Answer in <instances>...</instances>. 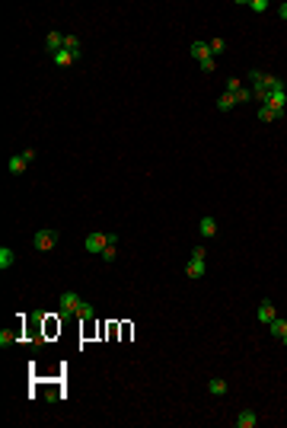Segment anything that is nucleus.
<instances>
[{
    "label": "nucleus",
    "mask_w": 287,
    "mask_h": 428,
    "mask_svg": "<svg viewBox=\"0 0 287 428\" xmlns=\"http://www.w3.org/2000/svg\"><path fill=\"white\" fill-rule=\"evenodd\" d=\"M198 233H201L204 240L217 237V221H214V217H201V224H198Z\"/></svg>",
    "instance_id": "7"
},
{
    "label": "nucleus",
    "mask_w": 287,
    "mask_h": 428,
    "mask_svg": "<svg viewBox=\"0 0 287 428\" xmlns=\"http://www.w3.org/2000/svg\"><path fill=\"white\" fill-rule=\"evenodd\" d=\"M268 332H271L274 339H284V332H287V316H274V320L268 323Z\"/></svg>",
    "instance_id": "9"
},
{
    "label": "nucleus",
    "mask_w": 287,
    "mask_h": 428,
    "mask_svg": "<svg viewBox=\"0 0 287 428\" xmlns=\"http://www.w3.org/2000/svg\"><path fill=\"white\" fill-rule=\"evenodd\" d=\"M204 272H207V259H189V265H185V278L198 281V278H204Z\"/></svg>",
    "instance_id": "4"
},
{
    "label": "nucleus",
    "mask_w": 287,
    "mask_h": 428,
    "mask_svg": "<svg viewBox=\"0 0 287 428\" xmlns=\"http://www.w3.org/2000/svg\"><path fill=\"white\" fill-rule=\"evenodd\" d=\"M54 64H58V67H70V64H74V54H70L67 48H64V51H58V54H54Z\"/></svg>",
    "instance_id": "15"
},
{
    "label": "nucleus",
    "mask_w": 287,
    "mask_h": 428,
    "mask_svg": "<svg viewBox=\"0 0 287 428\" xmlns=\"http://www.w3.org/2000/svg\"><path fill=\"white\" fill-rule=\"evenodd\" d=\"M77 316H80V320H93V316H96V310H93V304H80Z\"/></svg>",
    "instance_id": "21"
},
{
    "label": "nucleus",
    "mask_w": 287,
    "mask_h": 428,
    "mask_svg": "<svg viewBox=\"0 0 287 428\" xmlns=\"http://www.w3.org/2000/svg\"><path fill=\"white\" fill-rule=\"evenodd\" d=\"M249 7L255 10V13H265V10H268V3H265V0H249Z\"/></svg>",
    "instance_id": "26"
},
{
    "label": "nucleus",
    "mask_w": 287,
    "mask_h": 428,
    "mask_svg": "<svg viewBox=\"0 0 287 428\" xmlns=\"http://www.w3.org/2000/svg\"><path fill=\"white\" fill-rule=\"evenodd\" d=\"M64 48L74 54V61H80V54H83V45H80V38H77V35H64Z\"/></svg>",
    "instance_id": "11"
},
{
    "label": "nucleus",
    "mask_w": 287,
    "mask_h": 428,
    "mask_svg": "<svg viewBox=\"0 0 287 428\" xmlns=\"http://www.w3.org/2000/svg\"><path fill=\"white\" fill-rule=\"evenodd\" d=\"M284 345H287V332H284Z\"/></svg>",
    "instance_id": "30"
},
{
    "label": "nucleus",
    "mask_w": 287,
    "mask_h": 428,
    "mask_svg": "<svg viewBox=\"0 0 287 428\" xmlns=\"http://www.w3.org/2000/svg\"><path fill=\"white\" fill-rule=\"evenodd\" d=\"M54 243H58V230H38L35 237H32V246H35L38 252L54 249Z\"/></svg>",
    "instance_id": "1"
},
{
    "label": "nucleus",
    "mask_w": 287,
    "mask_h": 428,
    "mask_svg": "<svg viewBox=\"0 0 287 428\" xmlns=\"http://www.w3.org/2000/svg\"><path fill=\"white\" fill-rule=\"evenodd\" d=\"M191 58H198V61L211 58V45L207 42H191Z\"/></svg>",
    "instance_id": "12"
},
{
    "label": "nucleus",
    "mask_w": 287,
    "mask_h": 428,
    "mask_svg": "<svg viewBox=\"0 0 287 428\" xmlns=\"http://www.w3.org/2000/svg\"><path fill=\"white\" fill-rule=\"evenodd\" d=\"M207 390H211L214 396H223V393H227V380H223V377H211V383H207Z\"/></svg>",
    "instance_id": "13"
},
{
    "label": "nucleus",
    "mask_w": 287,
    "mask_h": 428,
    "mask_svg": "<svg viewBox=\"0 0 287 428\" xmlns=\"http://www.w3.org/2000/svg\"><path fill=\"white\" fill-rule=\"evenodd\" d=\"M274 118H281V115L271 106H258V122H274Z\"/></svg>",
    "instance_id": "16"
},
{
    "label": "nucleus",
    "mask_w": 287,
    "mask_h": 428,
    "mask_svg": "<svg viewBox=\"0 0 287 428\" xmlns=\"http://www.w3.org/2000/svg\"><path fill=\"white\" fill-rule=\"evenodd\" d=\"M109 243H112L109 233H90V237H86V252H99V256H102V249H106Z\"/></svg>",
    "instance_id": "3"
},
{
    "label": "nucleus",
    "mask_w": 287,
    "mask_h": 428,
    "mask_svg": "<svg viewBox=\"0 0 287 428\" xmlns=\"http://www.w3.org/2000/svg\"><path fill=\"white\" fill-rule=\"evenodd\" d=\"M249 80L255 86H268V74H262V70H249Z\"/></svg>",
    "instance_id": "17"
},
{
    "label": "nucleus",
    "mask_w": 287,
    "mask_h": 428,
    "mask_svg": "<svg viewBox=\"0 0 287 428\" xmlns=\"http://www.w3.org/2000/svg\"><path fill=\"white\" fill-rule=\"evenodd\" d=\"M236 90H239V83H236V77H233V80H227V93H230V96H233Z\"/></svg>",
    "instance_id": "28"
},
{
    "label": "nucleus",
    "mask_w": 287,
    "mask_h": 428,
    "mask_svg": "<svg viewBox=\"0 0 287 428\" xmlns=\"http://www.w3.org/2000/svg\"><path fill=\"white\" fill-rule=\"evenodd\" d=\"M274 316H278V310H274V304H271V300H262V304H258V320H262L265 326H268V323H271Z\"/></svg>",
    "instance_id": "8"
},
{
    "label": "nucleus",
    "mask_w": 287,
    "mask_h": 428,
    "mask_svg": "<svg viewBox=\"0 0 287 428\" xmlns=\"http://www.w3.org/2000/svg\"><path fill=\"white\" fill-rule=\"evenodd\" d=\"M115 256H118V252H115V246L109 243L106 249H102V259H106V262H115Z\"/></svg>",
    "instance_id": "25"
},
{
    "label": "nucleus",
    "mask_w": 287,
    "mask_h": 428,
    "mask_svg": "<svg viewBox=\"0 0 287 428\" xmlns=\"http://www.w3.org/2000/svg\"><path fill=\"white\" fill-rule=\"evenodd\" d=\"M278 13H281V19H287V0L281 3V7H278Z\"/></svg>",
    "instance_id": "29"
},
{
    "label": "nucleus",
    "mask_w": 287,
    "mask_h": 428,
    "mask_svg": "<svg viewBox=\"0 0 287 428\" xmlns=\"http://www.w3.org/2000/svg\"><path fill=\"white\" fill-rule=\"evenodd\" d=\"M223 51H227V42H223V38H211V54H214V58L223 54Z\"/></svg>",
    "instance_id": "19"
},
{
    "label": "nucleus",
    "mask_w": 287,
    "mask_h": 428,
    "mask_svg": "<svg viewBox=\"0 0 287 428\" xmlns=\"http://www.w3.org/2000/svg\"><path fill=\"white\" fill-rule=\"evenodd\" d=\"M80 304H83V300L77 297L74 291H64V294H61V316H77Z\"/></svg>",
    "instance_id": "2"
},
{
    "label": "nucleus",
    "mask_w": 287,
    "mask_h": 428,
    "mask_svg": "<svg viewBox=\"0 0 287 428\" xmlns=\"http://www.w3.org/2000/svg\"><path fill=\"white\" fill-rule=\"evenodd\" d=\"M268 90H271V93H284V80H281V77H268Z\"/></svg>",
    "instance_id": "23"
},
{
    "label": "nucleus",
    "mask_w": 287,
    "mask_h": 428,
    "mask_svg": "<svg viewBox=\"0 0 287 428\" xmlns=\"http://www.w3.org/2000/svg\"><path fill=\"white\" fill-rule=\"evenodd\" d=\"M45 48H48V54H58V51H64V35H61V32H48L45 35Z\"/></svg>",
    "instance_id": "5"
},
{
    "label": "nucleus",
    "mask_w": 287,
    "mask_h": 428,
    "mask_svg": "<svg viewBox=\"0 0 287 428\" xmlns=\"http://www.w3.org/2000/svg\"><path fill=\"white\" fill-rule=\"evenodd\" d=\"M214 67H217V61H214V54L201 61V70H204V74H214Z\"/></svg>",
    "instance_id": "24"
},
{
    "label": "nucleus",
    "mask_w": 287,
    "mask_h": 428,
    "mask_svg": "<svg viewBox=\"0 0 287 428\" xmlns=\"http://www.w3.org/2000/svg\"><path fill=\"white\" fill-rule=\"evenodd\" d=\"M258 425V415L252 412V409H242L239 415H236V428H255Z\"/></svg>",
    "instance_id": "6"
},
{
    "label": "nucleus",
    "mask_w": 287,
    "mask_h": 428,
    "mask_svg": "<svg viewBox=\"0 0 287 428\" xmlns=\"http://www.w3.org/2000/svg\"><path fill=\"white\" fill-rule=\"evenodd\" d=\"M16 342V332H10V329H0V348H7V345Z\"/></svg>",
    "instance_id": "18"
},
{
    "label": "nucleus",
    "mask_w": 287,
    "mask_h": 428,
    "mask_svg": "<svg viewBox=\"0 0 287 428\" xmlns=\"http://www.w3.org/2000/svg\"><path fill=\"white\" fill-rule=\"evenodd\" d=\"M13 259H16V252H13V249H7V246H0V268H3V272L13 265Z\"/></svg>",
    "instance_id": "14"
},
{
    "label": "nucleus",
    "mask_w": 287,
    "mask_h": 428,
    "mask_svg": "<svg viewBox=\"0 0 287 428\" xmlns=\"http://www.w3.org/2000/svg\"><path fill=\"white\" fill-rule=\"evenodd\" d=\"M26 166H29V163H26V157H23V153H19V157H10V160H7V169L13 173V176H23V173H26Z\"/></svg>",
    "instance_id": "10"
},
{
    "label": "nucleus",
    "mask_w": 287,
    "mask_h": 428,
    "mask_svg": "<svg viewBox=\"0 0 287 428\" xmlns=\"http://www.w3.org/2000/svg\"><path fill=\"white\" fill-rule=\"evenodd\" d=\"M233 106H236V99L230 96V93H223V96L217 99V109H223V112H227V109H233Z\"/></svg>",
    "instance_id": "22"
},
{
    "label": "nucleus",
    "mask_w": 287,
    "mask_h": 428,
    "mask_svg": "<svg viewBox=\"0 0 287 428\" xmlns=\"http://www.w3.org/2000/svg\"><path fill=\"white\" fill-rule=\"evenodd\" d=\"M191 259H207V252H204V246H195V249H191Z\"/></svg>",
    "instance_id": "27"
},
{
    "label": "nucleus",
    "mask_w": 287,
    "mask_h": 428,
    "mask_svg": "<svg viewBox=\"0 0 287 428\" xmlns=\"http://www.w3.org/2000/svg\"><path fill=\"white\" fill-rule=\"evenodd\" d=\"M233 99H236V102H249V99H255V96H252V90H246V86H239V90L233 93Z\"/></svg>",
    "instance_id": "20"
}]
</instances>
